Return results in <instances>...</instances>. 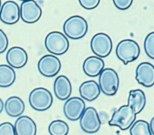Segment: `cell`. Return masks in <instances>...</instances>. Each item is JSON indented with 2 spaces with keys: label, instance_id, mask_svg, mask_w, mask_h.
I'll list each match as a JSON object with an SVG mask.
<instances>
[{
  "label": "cell",
  "instance_id": "cell-12",
  "mask_svg": "<svg viewBox=\"0 0 154 135\" xmlns=\"http://www.w3.org/2000/svg\"><path fill=\"white\" fill-rule=\"evenodd\" d=\"M20 19V9L14 1H6L0 9V20L5 24L13 25Z\"/></svg>",
  "mask_w": 154,
  "mask_h": 135
},
{
  "label": "cell",
  "instance_id": "cell-19",
  "mask_svg": "<svg viewBox=\"0 0 154 135\" xmlns=\"http://www.w3.org/2000/svg\"><path fill=\"white\" fill-rule=\"evenodd\" d=\"M5 113L12 118L20 117L24 113L25 106L24 102L20 97L12 96L9 97L4 104Z\"/></svg>",
  "mask_w": 154,
  "mask_h": 135
},
{
  "label": "cell",
  "instance_id": "cell-3",
  "mask_svg": "<svg viewBox=\"0 0 154 135\" xmlns=\"http://www.w3.org/2000/svg\"><path fill=\"white\" fill-rule=\"evenodd\" d=\"M45 46L53 56L65 54L69 47L68 39L61 32H51L45 39Z\"/></svg>",
  "mask_w": 154,
  "mask_h": 135
},
{
  "label": "cell",
  "instance_id": "cell-16",
  "mask_svg": "<svg viewBox=\"0 0 154 135\" xmlns=\"http://www.w3.org/2000/svg\"><path fill=\"white\" fill-rule=\"evenodd\" d=\"M14 130L16 135H35L36 124L28 116H20L15 122Z\"/></svg>",
  "mask_w": 154,
  "mask_h": 135
},
{
  "label": "cell",
  "instance_id": "cell-29",
  "mask_svg": "<svg viewBox=\"0 0 154 135\" xmlns=\"http://www.w3.org/2000/svg\"><path fill=\"white\" fill-rule=\"evenodd\" d=\"M153 122H154V118H152V119H151V121H150V124H149V130H150V132H151V133H152V135L154 134Z\"/></svg>",
  "mask_w": 154,
  "mask_h": 135
},
{
  "label": "cell",
  "instance_id": "cell-26",
  "mask_svg": "<svg viewBox=\"0 0 154 135\" xmlns=\"http://www.w3.org/2000/svg\"><path fill=\"white\" fill-rule=\"evenodd\" d=\"M100 0H79V3L82 8L87 10L96 9L100 4Z\"/></svg>",
  "mask_w": 154,
  "mask_h": 135
},
{
  "label": "cell",
  "instance_id": "cell-14",
  "mask_svg": "<svg viewBox=\"0 0 154 135\" xmlns=\"http://www.w3.org/2000/svg\"><path fill=\"white\" fill-rule=\"evenodd\" d=\"M5 59L9 67L12 69H21L26 65L28 54L23 48L13 46L8 50Z\"/></svg>",
  "mask_w": 154,
  "mask_h": 135
},
{
  "label": "cell",
  "instance_id": "cell-22",
  "mask_svg": "<svg viewBox=\"0 0 154 135\" xmlns=\"http://www.w3.org/2000/svg\"><path fill=\"white\" fill-rule=\"evenodd\" d=\"M48 130L50 135H67L69 127L65 121L56 120L51 122Z\"/></svg>",
  "mask_w": 154,
  "mask_h": 135
},
{
  "label": "cell",
  "instance_id": "cell-10",
  "mask_svg": "<svg viewBox=\"0 0 154 135\" xmlns=\"http://www.w3.org/2000/svg\"><path fill=\"white\" fill-rule=\"evenodd\" d=\"M61 70V62L53 55L42 56L38 62V70L41 75L46 77H53Z\"/></svg>",
  "mask_w": 154,
  "mask_h": 135
},
{
  "label": "cell",
  "instance_id": "cell-25",
  "mask_svg": "<svg viewBox=\"0 0 154 135\" xmlns=\"http://www.w3.org/2000/svg\"><path fill=\"white\" fill-rule=\"evenodd\" d=\"M0 135H16L14 126L9 122H4L0 124Z\"/></svg>",
  "mask_w": 154,
  "mask_h": 135
},
{
  "label": "cell",
  "instance_id": "cell-23",
  "mask_svg": "<svg viewBox=\"0 0 154 135\" xmlns=\"http://www.w3.org/2000/svg\"><path fill=\"white\" fill-rule=\"evenodd\" d=\"M131 135H152L151 133L148 122L143 120L135 121L130 129Z\"/></svg>",
  "mask_w": 154,
  "mask_h": 135
},
{
  "label": "cell",
  "instance_id": "cell-27",
  "mask_svg": "<svg viewBox=\"0 0 154 135\" xmlns=\"http://www.w3.org/2000/svg\"><path fill=\"white\" fill-rule=\"evenodd\" d=\"M9 46V39L2 30H0V54H2L6 50Z\"/></svg>",
  "mask_w": 154,
  "mask_h": 135
},
{
  "label": "cell",
  "instance_id": "cell-15",
  "mask_svg": "<svg viewBox=\"0 0 154 135\" xmlns=\"http://www.w3.org/2000/svg\"><path fill=\"white\" fill-rule=\"evenodd\" d=\"M53 90L59 100H68L72 93V84L68 77L64 75L56 77L53 85Z\"/></svg>",
  "mask_w": 154,
  "mask_h": 135
},
{
  "label": "cell",
  "instance_id": "cell-30",
  "mask_svg": "<svg viewBox=\"0 0 154 135\" xmlns=\"http://www.w3.org/2000/svg\"><path fill=\"white\" fill-rule=\"evenodd\" d=\"M3 109H4V103L3 101H2V99L0 98V114L2 112Z\"/></svg>",
  "mask_w": 154,
  "mask_h": 135
},
{
  "label": "cell",
  "instance_id": "cell-4",
  "mask_svg": "<svg viewBox=\"0 0 154 135\" xmlns=\"http://www.w3.org/2000/svg\"><path fill=\"white\" fill-rule=\"evenodd\" d=\"M116 54L124 65L135 61L140 54V48L138 43L133 39H123L117 44Z\"/></svg>",
  "mask_w": 154,
  "mask_h": 135
},
{
  "label": "cell",
  "instance_id": "cell-24",
  "mask_svg": "<svg viewBox=\"0 0 154 135\" xmlns=\"http://www.w3.org/2000/svg\"><path fill=\"white\" fill-rule=\"evenodd\" d=\"M144 49L151 60H154V32L146 36L144 40Z\"/></svg>",
  "mask_w": 154,
  "mask_h": 135
},
{
  "label": "cell",
  "instance_id": "cell-28",
  "mask_svg": "<svg viewBox=\"0 0 154 135\" xmlns=\"http://www.w3.org/2000/svg\"><path fill=\"white\" fill-rule=\"evenodd\" d=\"M133 0H113V4L119 10H126L131 6Z\"/></svg>",
  "mask_w": 154,
  "mask_h": 135
},
{
  "label": "cell",
  "instance_id": "cell-8",
  "mask_svg": "<svg viewBox=\"0 0 154 135\" xmlns=\"http://www.w3.org/2000/svg\"><path fill=\"white\" fill-rule=\"evenodd\" d=\"M79 119L80 127L85 133H95L100 129L101 121L94 107H89L85 109Z\"/></svg>",
  "mask_w": 154,
  "mask_h": 135
},
{
  "label": "cell",
  "instance_id": "cell-21",
  "mask_svg": "<svg viewBox=\"0 0 154 135\" xmlns=\"http://www.w3.org/2000/svg\"><path fill=\"white\" fill-rule=\"evenodd\" d=\"M16 72L9 65H0V87L6 88L12 86L16 81Z\"/></svg>",
  "mask_w": 154,
  "mask_h": 135
},
{
  "label": "cell",
  "instance_id": "cell-5",
  "mask_svg": "<svg viewBox=\"0 0 154 135\" xmlns=\"http://www.w3.org/2000/svg\"><path fill=\"white\" fill-rule=\"evenodd\" d=\"M136 118L137 114L132 107L129 105H123L113 113L109 121V125L118 127L122 130H126L133 125Z\"/></svg>",
  "mask_w": 154,
  "mask_h": 135
},
{
  "label": "cell",
  "instance_id": "cell-20",
  "mask_svg": "<svg viewBox=\"0 0 154 135\" xmlns=\"http://www.w3.org/2000/svg\"><path fill=\"white\" fill-rule=\"evenodd\" d=\"M146 103V98L143 90L140 89L130 90L128 96L127 105L132 107L135 114H140L145 107Z\"/></svg>",
  "mask_w": 154,
  "mask_h": 135
},
{
  "label": "cell",
  "instance_id": "cell-31",
  "mask_svg": "<svg viewBox=\"0 0 154 135\" xmlns=\"http://www.w3.org/2000/svg\"><path fill=\"white\" fill-rule=\"evenodd\" d=\"M1 5H2V2H1V0H0V9H1Z\"/></svg>",
  "mask_w": 154,
  "mask_h": 135
},
{
  "label": "cell",
  "instance_id": "cell-18",
  "mask_svg": "<svg viewBox=\"0 0 154 135\" xmlns=\"http://www.w3.org/2000/svg\"><path fill=\"white\" fill-rule=\"evenodd\" d=\"M79 91L82 100L84 99L89 102L98 98L101 93L98 83L95 80H88L82 83L79 86Z\"/></svg>",
  "mask_w": 154,
  "mask_h": 135
},
{
  "label": "cell",
  "instance_id": "cell-11",
  "mask_svg": "<svg viewBox=\"0 0 154 135\" xmlns=\"http://www.w3.org/2000/svg\"><path fill=\"white\" fill-rule=\"evenodd\" d=\"M85 109L84 100L78 96H73L66 100L63 106V113L69 121H75L79 120Z\"/></svg>",
  "mask_w": 154,
  "mask_h": 135
},
{
  "label": "cell",
  "instance_id": "cell-1",
  "mask_svg": "<svg viewBox=\"0 0 154 135\" xmlns=\"http://www.w3.org/2000/svg\"><path fill=\"white\" fill-rule=\"evenodd\" d=\"M63 32L66 36L71 39H80L87 33L88 23L82 16H72L68 18L63 24Z\"/></svg>",
  "mask_w": 154,
  "mask_h": 135
},
{
  "label": "cell",
  "instance_id": "cell-17",
  "mask_svg": "<svg viewBox=\"0 0 154 135\" xmlns=\"http://www.w3.org/2000/svg\"><path fill=\"white\" fill-rule=\"evenodd\" d=\"M105 67V63L101 58L97 56H89L86 58L82 64L83 72L90 77H98Z\"/></svg>",
  "mask_w": 154,
  "mask_h": 135
},
{
  "label": "cell",
  "instance_id": "cell-13",
  "mask_svg": "<svg viewBox=\"0 0 154 135\" xmlns=\"http://www.w3.org/2000/svg\"><path fill=\"white\" fill-rule=\"evenodd\" d=\"M136 80L140 85L151 87L154 84V67L148 62L140 63L136 69Z\"/></svg>",
  "mask_w": 154,
  "mask_h": 135
},
{
  "label": "cell",
  "instance_id": "cell-2",
  "mask_svg": "<svg viewBox=\"0 0 154 135\" xmlns=\"http://www.w3.org/2000/svg\"><path fill=\"white\" fill-rule=\"evenodd\" d=\"M100 91L106 96H114L118 91L119 85V75L115 70L105 68L99 75Z\"/></svg>",
  "mask_w": 154,
  "mask_h": 135
},
{
  "label": "cell",
  "instance_id": "cell-9",
  "mask_svg": "<svg viewBox=\"0 0 154 135\" xmlns=\"http://www.w3.org/2000/svg\"><path fill=\"white\" fill-rule=\"evenodd\" d=\"M20 18L24 23L32 24L39 20L42 16V9L34 0L24 1L20 5Z\"/></svg>",
  "mask_w": 154,
  "mask_h": 135
},
{
  "label": "cell",
  "instance_id": "cell-7",
  "mask_svg": "<svg viewBox=\"0 0 154 135\" xmlns=\"http://www.w3.org/2000/svg\"><path fill=\"white\" fill-rule=\"evenodd\" d=\"M90 47L96 56L99 58H105L112 52V41L107 34L99 33L92 38Z\"/></svg>",
  "mask_w": 154,
  "mask_h": 135
},
{
  "label": "cell",
  "instance_id": "cell-6",
  "mask_svg": "<svg viewBox=\"0 0 154 135\" xmlns=\"http://www.w3.org/2000/svg\"><path fill=\"white\" fill-rule=\"evenodd\" d=\"M29 102L31 107L37 111H45L53 104V98L49 90L43 87L32 89L29 96Z\"/></svg>",
  "mask_w": 154,
  "mask_h": 135
}]
</instances>
